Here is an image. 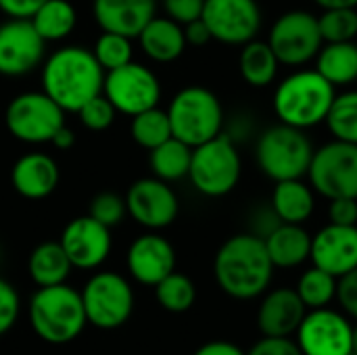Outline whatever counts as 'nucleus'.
<instances>
[{
    "mask_svg": "<svg viewBox=\"0 0 357 355\" xmlns=\"http://www.w3.org/2000/svg\"><path fill=\"white\" fill-rule=\"evenodd\" d=\"M29 21L46 44H59L75 31L77 10L71 0H46Z\"/></svg>",
    "mask_w": 357,
    "mask_h": 355,
    "instance_id": "c85d7f7f",
    "label": "nucleus"
},
{
    "mask_svg": "<svg viewBox=\"0 0 357 355\" xmlns=\"http://www.w3.org/2000/svg\"><path fill=\"white\" fill-rule=\"evenodd\" d=\"M316 190L303 178L276 182L272 192V209L284 224H305L316 209Z\"/></svg>",
    "mask_w": 357,
    "mask_h": 355,
    "instance_id": "393cba45",
    "label": "nucleus"
},
{
    "mask_svg": "<svg viewBox=\"0 0 357 355\" xmlns=\"http://www.w3.org/2000/svg\"><path fill=\"white\" fill-rule=\"evenodd\" d=\"M314 144L305 130L278 123L264 130L255 142V161L272 182L305 178L314 157Z\"/></svg>",
    "mask_w": 357,
    "mask_h": 355,
    "instance_id": "39448f33",
    "label": "nucleus"
},
{
    "mask_svg": "<svg viewBox=\"0 0 357 355\" xmlns=\"http://www.w3.org/2000/svg\"><path fill=\"white\" fill-rule=\"evenodd\" d=\"M73 266L59 241H44L36 245L27 257V274L36 287H52L67 282Z\"/></svg>",
    "mask_w": 357,
    "mask_h": 355,
    "instance_id": "a878e982",
    "label": "nucleus"
},
{
    "mask_svg": "<svg viewBox=\"0 0 357 355\" xmlns=\"http://www.w3.org/2000/svg\"><path fill=\"white\" fill-rule=\"evenodd\" d=\"M241 174V153L226 132L192 149L188 180L203 197L220 199L230 195L238 186Z\"/></svg>",
    "mask_w": 357,
    "mask_h": 355,
    "instance_id": "0eeeda50",
    "label": "nucleus"
},
{
    "mask_svg": "<svg viewBox=\"0 0 357 355\" xmlns=\"http://www.w3.org/2000/svg\"><path fill=\"white\" fill-rule=\"evenodd\" d=\"M192 355H247L238 345L230 341H211L201 345Z\"/></svg>",
    "mask_w": 357,
    "mask_h": 355,
    "instance_id": "49530a36",
    "label": "nucleus"
},
{
    "mask_svg": "<svg viewBox=\"0 0 357 355\" xmlns=\"http://www.w3.org/2000/svg\"><path fill=\"white\" fill-rule=\"evenodd\" d=\"M92 52L107 73L134 61V40L115 31H100V36L94 40Z\"/></svg>",
    "mask_w": 357,
    "mask_h": 355,
    "instance_id": "f704fd0d",
    "label": "nucleus"
},
{
    "mask_svg": "<svg viewBox=\"0 0 357 355\" xmlns=\"http://www.w3.org/2000/svg\"><path fill=\"white\" fill-rule=\"evenodd\" d=\"M102 94L113 103L117 113L134 117L146 109L159 107L161 82L151 67L130 61L128 65L105 73Z\"/></svg>",
    "mask_w": 357,
    "mask_h": 355,
    "instance_id": "f8f14e48",
    "label": "nucleus"
},
{
    "mask_svg": "<svg viewBox=\"0 0 357 355\" xmlns=\"http://www.w3.org/2000/svg\"><path fill=\"white\" fill-rule=\"evenodd\" d=\"M337 88L316 69L287 75L274 90V113L280 123L312 130L326 121Z\"/></svg>",
    "mask_w": 357,
    "mask_h": 355,
    "instance_id": "20e7f679",
    "label": "nucleus"
},
{
    "mask_svg": "<svg viewBox=\"0 0 357 355\" xmlns=\"http://www.w3.org/2000/svg\"><path fill=\"white\" fill-rule=\"evenodd\" d=\"M190 159H192V146L178 140L176 136H172L157 149L149 151V167L153 176L169 184L188 178Z\"/></svg>",
    "mask_w": 357,
    "mask_h": 355,
    "instance_id": "c756f323",
    "label": "nucleus"
},
{
    "mask_svg": "<svg viewBox=\"0 0 357 355\" xmlns=\"http://www.w3.org/2000/svg\"><path fill=\"white\" fill-rule=\"evenodd\" d=\"M354 326L339 312L320 308L305 314L299 331L297 345L303 355H349Z\"/></svg>",
    "mask_w": 357,
    "mask_h": 355,
    "instance_id": "f3484780",
    "label": "nucleus"
},
{
    "mask_svg": "<svg viewBox=\"0 0 357 355\" xmlns=\"http://www.w3.org/2000/svg\"><path fill=\"white\" fill-rule=\"evenodd\" d=\"M351 354L357 355V326H354V337H351Z\"/></svg>",
    "mask_w": 357,
    "mask_h": 355,
    "instance_id": "8fccbe9b",
    "label": "nucleus"
},
{
    "mask_svg": "<svg viewBox=\"0 0 357 355\" xmlns=\"http://www.w3.org/2000/svg\"><path fill=\"white\" fill-rule=\"evenodd\" d=\"M79 293L88 324L100 331L123 326L134 312V289L130 280L117 272H94Z\"/></svg>",
    "mask_w": 357,
    "mask_h": 355,
    "instance_id": "1a4fd4ad",
    "label": "nucleus"
},
{
    "mask_svg": "<svg viewBox=\"0 0 357 355\" xmlns=\"http://www.w3.org/2000/svg\"><path fill=\"white\" fill-rule=\"evenodd\" d=\"M318 25L324 44L354 42L357 38V8H322Z\"/></svg>",
    "mask_w": 357,
    "mask_h": 355,
    "instance_id": "c9c22d12",
    "label": "nucleus"
},
{
    "mask_svg": "<svg viewBox=\"0 0 357 355\" xmlns=\"http://www.w3.org/2000/svg\"><path fill=\"white\" fill-rule=\"evenodd\" d=\"M268 44L280 65L303 67L310 61H316L320 48L324 46L318 17L301 8L282 13L268 33Z\"/></svg>",
    "mask_w": 357,
    "mask_h": 355,
    "instance_id": "9d476101",
    "label": "nucleus"
},
{
    "mask_svg": "<svg viewBox=\"0 0 357 355\" xmlns=\"http://www.w3.org/2000/svg\"><path fill=\"white\" fill-rule=\"evenodd\" d=\"M79 123L90 130V132H105L115 123V117L119 115L117 109L113 107V103L100 92L98 96L90 98L77 113Z\"/></svg>",
    "mask_w": 357,
    "mask_h": 355,
    "instance_id": "4c0bfd02",
    "label": "nucleus"
},
{
    "mask_svg": "<svg viewBox=\"0 0 357 355\" xmlns=\"http://www.w3.org/2000/svg\"><path fill=\"white\" fill-rule=\"evenodd\" d=\"M272 274L274 264L266 243L253 232L230 236L213 259L215 282L232 299L249 301L264 295L272 282Z\"/></svg>",
    "mask_w": 357,
    "mask_h": 355,
    "instance_id": "f03ea898",
    "label": "nucleus"
},
{
    "mask_svg": "<svg viewBox=\"0 0 357 355\" xmlns=\"http://www.w3.org/2000/svg\"><path fill=\"white\" fill-rule=\"evenodd\" d=\"M312 188L324 199H357V144L333 140L314 151L307 172Z\"/></svg>",
    "mask_w": 357,
    "mask_h": 355,
    "instance_id": "9b49d317",
    "label": "nucleus"
},
{
    "mask_svg": "<svg viewBox=\"0 0 357 355\" xmlns=\"http://www.w3.org/2000/svg\"><path fill=\"white\" fill-rule=\"evenodd\" d=\"M247 355H303V352L289 337H264Z\"/></svg>",
    "mask_w": 357,
    "mask_h": 355,
    "instance_id": "a19ab883",
    "label": "nucleus"
},
{
    "mask_svg": "<svg viewBox=\"0 0 357 355\" xmlns=\"http://www.w3.org/2000/svg\"><path fill=\"white\" fill-rule=\"evenodd\" d=\"M88 216H92L94 220H98L100 224H105L107 228H115L119 226L126 216H128V205H126V197L105 190L92 197L90 201V209Z\"/></svg>",
    "mask_w": 357,
    "mask_h": 355,
    "instance_id": "e433bc0d",
    "label": "nucleus"
},
{
    "mask_svg": "<svg viewBox=\"0 0 357 355\" xmlns=\"http://www.w3.org/2000/svg\"><path fill=\"white\" fill-rule=\"evenodd\" d=\"M130 119H132L130 121V136L144 151H153L174 136L169 115L161 107L146 109V111H142Z\"/></svg>",
    "mask_w": 357,
    "mask_h": 355,
    "instance_id": "7c9ffc66",
    "label": "nucleus"
},
{
    "mask_svg": "<svg viewBox=\"0 0 357 355\" xmlns=\"http://www.w3.org/2000/svg\"><path fill=\"white\" fill-rule=\"evenodd\" d=\"M75 144V132L65 123L54 136H52V140H50V146H54V149H59V151H69L71 146Z\"/></svg>",
    "mask_w": 357,
    "mask_h": 355,
    "instance_id": "de8ad7c7",
    "label": "nucleus"
},
{
    "mask_svg": "<svg viewBox=\"0 0 357 355\" xmlns=\"http://www.w3.org/2000/svg\"><path fill=\"white\" fill-rule=\"evenodd\" d=\"M27 316L31 331L48 345H67L88 326L82 293L67 282L38 287L29 299Z\"/></svg>",
    "mask_w": 357,
    "mask_h": 355,
    "instance_id": "7ed1b4c3",
    "label": "nucleus"
},
{
    "mask_svg": "<svg viewBox=\"0 0 357 355\" xmlns=\"http://www.w3.org/2000/svg\"><path fill=\"white\" fill-rule=\"evenodd\" d=\"M268 255L274 268L291 270L301 266L312 255V234L303 224H278L266 239Z\"/></svg>",
    "mask_w": 357,
    "mask_h": 355,
    "instance_id": "b1692460",
    "label": "nucleus"
},
{
    "mask_svg": "<svg viewBox=\"0 0 357 355\" xmlns=\"http://www.w3.org/2000/svg\"><path fill=\"white\" fill-rule=\"evenodd\" d=\"M21 314V297L19 291L0 276V337L10 333V328L17 324Z\"/></svg>",
    "mask_w": 357,
    "mask_h": 355,
    "instance_id": "58836bf2",
    "label": "nucleus"
},
{
    "mask_svg": "<svg viewBox=\"0 0 357 355\" xmlns=\"http://www.w3.org/2000/svg\"><path fill=\"white\" fill-rule=\"evenodd\" d=\"M130 276L144 287H157L176 270L174 245L155 230H149L132 241L126 253Z\"/></svg>",
    "mask_w": 357,
    "mask_h": 355,
    "instance_id": "a211bd4d",
    "label": "nucleus"
},
{
    "mask_svg": "<svg viewBox=\"0 0 357 355\" xmlns=\"http://www.w3.org/2000/svg\"><path fill=\"white\" fill-rule=\"evenodd\" d=\"M184 36H186V42L190 46H205L209 44L213 38H211V31L207 27V23L203 19H195L190 23L184 25Z\"/></svg>",
    "mask_w": 357,
    "mask_h": 355,
    "instance_id": "a18cd8bd",
    "label": "nucleus"
},
{
    "mask_svg": "<svg viewBox=\"0 0 357 355\" xmlns=\"http://www.w3.org/2000/svg\"><path fill=\"white\" fill-rule=\"evenodd\" d=\"M320 8H357V0H314Z\"/></svg>",
    "mask_w": 357,
    "mask_h": 355,
    "instance_id": "09e8293b",
    "label": "nucleus"
},
{
    "mask_svg": "<svg viewBox=\"0 0 357 355\" xmlns=\"http://www.w3.org/2000/svg\"><path fill=\"white\" fill-rule=\"evenodd\" d=\"M305 310L295 289H274L259 305L257 326L264 337H291L299 331Z\"/></svg>",
    "mask_w": 357,
    "mask_h": 355,
    "instance_id": "4be33fe9",
    "label": "nucleus"
},
{
    "mask_svg": "<svg viewBox=\"0 0 357 355\" xmlns=\"http://www.w3.org/2000/svg\"><path fill=\"white\" fill-rule=\"evenodd\" d=\"M349 355H356V354H349Z\"/></svg>",
    "mask_w": 357,
    "mask_h": 355,
    "instance_id": "603ef678",
    "label": "nucleus"
},
{
    "mask_svg": "<svg viewBox=\"0 0 357 355\" xmlns=\"http://www.w3.org/2000/svg\"><path fill=\"white\" fill-rule=\"evenodd\" d=\"M59 243L63 245L73 270H98L111 255L113 236L111 228L94 220L92 216L73 218L61 232Z\"/></svg>",
    "mask_w": 357,
    "mask_h": 355,
    "instance_id": "dca6fc26",
    "label": "nucleus"
},
{
    "mask_svg": "<svg viewBox=\"0 0 357 355\" xmlns=\"http://www.w3.org/2000/svg\"><path fill=\"white\" fill-rule=\"evenodd\" d=\"M324 123L335 140L357 144V90H345L335 96Z\"/></svg>",
    "mask_w": 357,
    "mask_h": 355,
    "instance_id": "2f4dec72",
    "label": "nucleus"
},
{
    "mask_svg": "<svg viewBox=\"0 0 357 355\" xmlns=\"http://www.w3.org/2000/svg\"><path fill=\"white\" fill-rule=\"evenodd\" d=\"M172 134L192 149L224 132V107L205 86H186L167 105Z\"/></svg>",
    "mask_w": 357,
    "mask_h": 355,
    "instance_id": "423d86ee",
    "label": "nucleus"
},
{
    "mask_svg": "<svg viewBox=\"0 0 357 355\" xmlns=\"http://www.w3.org/2000/svg\"><path fill=\"white\" fill-rule=\"evenodd\" d=\"M136 40L144 56L161 65L178 61L188 46L186 36H184V25H180L178 21L165 15L163 17L155 15L144 25V29L138 33Z\"/></svg>",
    "mask_w": 357,
    "mask_h": 355,
    "instance_id": "5701e85b",
    "label": "nucleus"
},
{
    "mask_svg": "<svg viewBox=\"0 0 357 355\" xmlns=\"http://www.w3.org/2000/svg\"><path fill=\"white\" fill-rule=\"evenodd\" d=\"M161 6L165 10V17L178 21L180 25H186L195 19H201L205 0H161Z\"/></svg>",
    "mask_w": 357,
    "mask_h": 355,
    "instance_id": "ea45409f",
    "label": "nucleus"
},
{
    "mask_svg": "<svg viewBox=\"0 0 357 355\" xmlns=\"http://www.w3.org/2000/svg\"><path fill=\"white\" fill-rule=\"evenodd\" d=\"M316 71L324 75L335 88L351 86L357 82V44L326 42L316 56Z\"/></svg>",
    "mask_w": 357,
    "mask_h": 355,
    "instance_id": "bb28decb",
    "label": "nucleus"
},
{
    "mask_svg": "<svg viewBox=\"0 0 357 355\" xmlns=\"http://www.w3.org/2000/svg\"><path fill=\"white\" fill-rule=\"evenodd\" d=\"M328 220L339 226H357V199L341 197L328 201Z\"/></svg>",
    "mask_w": 357,
    "mask_h": 355,
    "instance_id": "79ce46f5",
    "label": "nucleus"
},
{
    "mask_svg": "<svg viewBox=\"0 0 357 355\" xmlns=\"http://www.w3.org/2000/svg\"><path fill=\"white\" fill-rule=\"evenodd\" d=\"M0 262H2V247H0Z\"/></svg>",
    "mask_w": 357,
    "mask_h": 355,
    "instance_id": "3c124183",
    "label": "nucleus"
},
{
    "mask_svg": "<svg viewBox=\"0 0 357 355\" xmlns=\"http://www.w3.org/2000/svg\"><path fill=\"white\" fill-rule=\"evenodd\" d=\"M46 42L29 19H6L0 23V75L25 77L42 67Z\"/></svg>",
    "mask_w": 357,
    "mask_h": 355,
    "instance_id": "4468645a",
    "label": "nucleus"
},
{
    "mask_svg": "<svg viewBox=\"0 0 357 355\" xmlns=\"http://www.w3.org/2000/svg\"><path fill=\"white\" fill-rule=\"evenodd\" d=\"M46 0H0V13L8 19H29Z\"/></svg>",
    "mask_w": 357,
    "mask_h": 355,
    "instance_id": "c03bdc74",
    "label": "nucleus"
},
{
    "mask_svg": "<svg viewBox=\"0 0 357 355\" xmlns=\"http://www.w3.org/2000/svg\"><path fill=\"white\" fill-rule=\"evenodd\" d=\"M61 182V169L52 155L31 151L21 155L10 167V186L27 201L50 197Z\"/></svg>",
    "mask_w": 357,
    "mask_h": 355,
    "instance_id": "aec40b11",
    "label": "nucleus"
},
{
    "mask_svg": "<svg viewBox=\"0 0 357 355\" xmlns=\"http://www.w3.org/2000/svg\"><path fill=\"white\" fill-rule=\"evenodd\" d=\"M155 297L165 312L184 314L195 305L197 289H195V282L186 274H180L174 270L155 287Z\"/></svg>",
    "mask_w": 357,
    "mask_h": 355,
    "instance_id": "72a5a7b5",
    "label": "nucleus"
},
{
    "mask_svg": "<svg viewBox=\"0 0 357 355\" xmlns=\"http://www.w3.org/2000/svg\"><path fill=\"white\" fill-rule=\"evenodd\" d=\"M128 216L146 230H163L172 226L180 213V201L169 182L155 176L132 182L126 192Z\"/></svg>",
    "mask_w": 357,
    "mask_h": 355,
    "instance_id": "2eb2a0df",
    "label": "nucleus"
},
{
    "mask_svg": "<svg viewBox=\"0 0 357 355\" xmlns=\"http://www.w3.org/2000/svg\"><path fill=\"white\" fill-rule=\"evenodd\" d=\"M316 268L341 278L357 268V226L328 224L312 236V255Z\"/></svg>",
    "mask_w": 357,
    "mask_h": 355,
    "instance_id": "6ab92c4d",
    "label": "nucleus"
},
{
    "mask_svg": "<svg viewBox=\"0 0 357 355\" xmlns=\"http://www.w3.org/2000/svg\"><path fill=\"white\" fill-rule=\"evenodd\" d=\"M105 69L92 48L65 44L46 54L40 67V88L65 111L77 113L102 92Z\"/></svg>",
    "mask_w": 357,
    "mask_h": 355,
    "instance_id": "f257e3e1",
    "label": "nucleus"
},
{
    "mask_svg": "<svg viewBox=\"0 0 357 355\" xmlns=\"http://www.w3.org/2000/svg\"><path fill=\"white\" fill-rule=\"evenodd\" d=\"M337 297L341 301V308L357 320V268L339 278Z\"/></svg>",
    "mask_w": 357,
    "mask_h": 355,
    "instance_id": "37998d69",
    "label": "nucleus"
},
{
    "mask_svg": "<svg viewBox=\"0 0 357 355\" xmlns=\"http://www.w3.org/2000/svg\"><path fill=\"white\" fill-rule=\"evenodd\" d=\"M201 19L211 38L226 46H243L257 38L261 29V8L257 0H205Z\"/></svg>",
    "mask_w": 357,
    "mask_h": 355,
    "instance_id": "ddd939ff",
    "label": "nucleus"
},
{
    "mask_svg": "<svg viewBox=\"0 0 357 355\" xmlns=\"http://www.w3.org/2000/svg\"><path fill=\"white\" fill-rule=\"evenodd\" d=\"M157 15V0H92V17L100 31H115L132 40Z\"/></svg>",
    "mask_w": 357,
    "mask_h": 355,
    "instance_id": "412c9836",
    "label": "nucleus"
},
{
    "mask_svg": "<svg viewBox=\"0 0 357 355\" xmlns=\"http://www.w3.org/2000/svg\"><path fill=\"white\" fill-rule=\"evenodd\" d=\"M337 287H339L337 276L314 266L301 274L295 291L307 310H320V308H326L337 297Z\"/></svg>",
    "mask_w": 357,
    "mask_h": 355,
    "instance_id": "473e14b6",
    "label": "nucleus"
},
{
    "mask_svg": "<svg viewBox=\"0 0 357 355\" xmlns=\"http://www.w3.org/2000/svg\"><path fill=\"white\" fill-rule=\"evenodd\" d=\"M65 111L40 88L13 96L4 109L8 134L23 144H50L65 126Z\"/></svg>",
    "mask_w": 357,
    "mask_h": 355,
    "instance_id": "6e6552de",
    "label": "nucleus"
},
{
    "mask_svg": "<svg viewBox=\"0 0 357 355\" xmlns=\"http://www.w3.org/2000/svg\"><path fill=\"white\" fill-rule=\"evenodd\" d=\"M280 69V61L274 54L268 40H251L241 46L238 54V71L241 77L251 88H266L270 86Z\"/></svg>",
    "mask_w": 357,
    "mask_h": 355,
    "instance_id": "cd10ccee",
    "label": "nucleus"
}]
</instances>
